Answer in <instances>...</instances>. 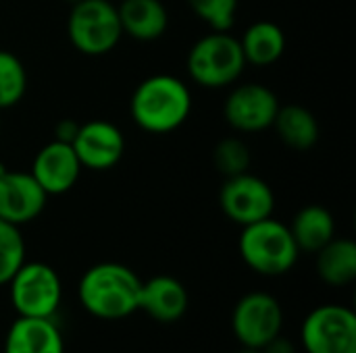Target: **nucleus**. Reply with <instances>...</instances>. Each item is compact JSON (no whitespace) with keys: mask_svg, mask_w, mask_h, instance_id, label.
Instances as JSON below:
<instances>
[{"mask_svg":"<svg viewBox=\"0 0 356 353\" xmlns=\"http://www.w3.org/2000/svg\"><path fill=\"white\" fill-rule=\"evenodd\" d=\"M142 279L125 264L100 262L83 273L77 298L83 310L100 320H121L140 310Z\"/></svg>","mask_w":356,"mask_h":353,"instance_id":"nucleus-1","label":"nucleus"},{"mask_svg":"<svg viewBox=\"0 0 356 353\" xmlns=\"http://www.w3.org/2000/svg\"><path fill=\"white\" fill-rule=\"evenodd\" d=\"M192 112L190 87L173 75L146 77L131 96L129 114L146 133L163 135L179 129Z\"/></svg>","mask_w":356,"mask_h":353,"instance_id":"nucleus-2","label":"nucleus"},{"mask_svg":"<svg viewBox=\"0 0 356 353\" xmlns=\"http://www.w3.org/2000/svg\"><path fill=\"white\" fill-rule=\"evenodd\" d=\"M238 248L244 264L263 277L286 275L300 256L290 227L273 216L242 227Z\"/></svg>","mask_w":356,"mask_h":353,"instance_id":"nucleus-3","label":"nucleus"},{"mask_svg":"<svg viewBox=\"0 0 356 353\" xmlns=\"http://www.w3.org/2000/svg\"><path fill=\"white\" fill-rule=\"evenodd\" d=\"M186 67L194 83L209 89H221L240 79L246 58L236 35L229 31H211L190 48Z\"/></svg>","mask_w":356,"mask_h":353,"instance_id":"nucleus-4","label":"nucleus"},{"mask_svg":"<svg viewBox=\"0 0 356 353\" xmlns=\"http://www.w3.org/2000/svg\"><path fill=\"white\" fill-rule=\"evenodd\" d=\"M67 35L73 48L86 56H104L123 37L117 6L111 0H79L71 4Z\"/></svg>","mask_w":356,"mask_h":353,"instance_id":"nucleus-5","label":"nucleus"},{"mask_svg":"<svg viewBox=\"0 0 356 353\" xmlns=\"http://www.w3.org/2000/svg\"><path fill=\"white\" fill-rule=\"evenodd\" d=\"M8 289L15 312L27 318H54L63 302L60 277L44 262H23L8 281Z\"/></svg>","mask_w":356,"mask_h":353,"instance_id":"nucleus-6","label":"nucleus"},{"mask_svg":"<svg viewBox=\"0 0 356 353\" xmlns=\"http://www.w3.org/2000/svg\"><path fill=\"white\" fill-rule=\"evenodd\" d=\"M300 341L307 353H356V316L340 304L315 308L302 322Z\"/></svg>","mask_w":356,"mask_h":353,"instance_id":"nucleus-7","label":"nucleus"},{"mask_svg":"<svg viewBox=\"0 0 356 353\" xmlns=\"http://www.w3.org/2000/svg\"><path fill=\"white\" fill-rule=\"evenodd\" d=\"M284 310L280 302L265 291H252L240 298L232 312V331L242 347L263 350L282 335Z\"/></svg>","mask_w":356,"mask_h":353,"instance_id":"nucleus-8","label":"nucleus"},{"mask_svg":"<svg viewBox=\"0 0 356 353\" xmlns=\"http://www.w3.org/2000/svg\"><path fill=\"white\" fill-rule=\"evenodd\" d=\"M219 206L232 223L246 227L273 216L275 193L261 177L242 173L225 177V183L219 191Z\"/></svg>","mask_w":356,"mask_h":353,"instance_id":"nucleus-9","label":"nucleus"},{"mask_svg":"<svg viewBox=\"0 0 356 353\" xmlns=\"http://www.w3.org/2000/svg\"><path fill=\"white\" fill-rule=\"evenodd\" d=\"M277 110V94L263 83L236 85L223 104V117L227 125L240 133H259L273 127Z\"/></svg>","mask_w":356,"mask_h":353,"instance_id":"nucleus-10","label":"nucleus"},{"mask_svg":"<svg viewBox=\"0 0 356 353\" xmlns=\"http://www.w3.org/2000/svg\"><path fill=\"white\" fill-rule=\"evenodd\" d=\"M71 146L81 162V169L98 173L117 166L125 154L123 133L117 125L102 119L79 125V131Z\"/></svg>","mask_w":356,"mask_h":353,"instance_id":"nucleus-11","label":"nucleus"},{"mask_svg":"<svg viewBox=\"0 0 356 353\" xmlns=\"http://www.w3.org/2000/svg\"><path fill=\"white\" fill-rule=\"evenodd\" d=\"M48 202V193L31 177V173L6 171L0 177V221L15 227L35 221Z\"/></svg>","mask_w":356,"mask_h":353,"instance_id":"nucleus-12","label":"nucleus"},{"mask_svg":"<svg viewBox=\"0 0 356 353\" xmlns=\"http://www.w3.org/2000/svg\"><path fill=\"white\" fill-rule=\"evenodd\" d=\"M29 173L48 196H63L75 187L81 162L71 144L54 139L35 154Z\"/></svg>","mask_w":356,"mask_h":353,"instance_id":"nucleus-13","label":"nucleus"},{"mask_svg":"<svg viewBox=\"0 0 356 353\" xmlns=\"http://www.w3.org/2000/svg\"><path fill=\"white\" fill-rule=\"evenodd\" d=\"M190 295L184 283L171 275H156L142 281L140 310L156 322L171 325L186 316Z\"/></svg>","mask_w":356,"mask_h":353,"instance_id":"nucleus-14","label":"nucleus"},{"mask_svg":"<svg viewBox=\"0 0 356 353\" xmlns=\"http://www.w3.org/2000/svg\"><path fill=\"white\" fill-rule=\"evenodd\" d=\"M4 353H65V341L52 318L19 316L6 333Z\"/></svg>","mask_w":356,"mask_h":353,"instance_id":"nucleus-15","label":"nucleus"},{"mask_svg":"<svg viewBox=\"0 0 356 353\" xmlns=\"http://www.w3.org/2000/svg\"><path fill=\"white\" fill-rule=\"evenodd\" d=\"M117 12L123 33L138 42H154L169 27V12L161 0H123Z\"/></svg>","mask_w":356,"mask_h":353,"instance_id":"nucleus-16","label":"nucleus"},{"mask_svg":"<svg viewBox=\"0 0 356 353\" xmlns=\"http://www.w3.org/2000/svg\"><path fill=\"white\" fill-rule=\"evenodd\" d=\"M240 46L246 58V64L269 67L282 58L286 52V33L273 21H254L242 33Z\"/></svg>","mask_w":356,"mask_h":353,"instance_id":"nucleus-17","label":"nucleus"},{"mask_svg":"<svg viewBox=\"0 0 356 353\" xmlns=\"http://www.w3.org/2000/svg\"><path fill=\"white\" fill-rule=\"evenodd\" d=\"M317 275L330 287H346L356 279V243L346 237H334L317 252Z\"/></svg>","mask_w":356,"mask_h":353,"instance_id":"nucleus-18","label":"nucleus"},{"mask_svg":"<svg viewBox=\"0 0 356 353\" xmlns=\"http://www.w3.org/2000/svg\"><path fill=\"white\" fill-rule=\"evenodd\" d=\"M273 127L280 135V139L298 152H307L311 150L317 141H319V121L315 119V114L300 106V104H288L282 106L275 114Z\"/></svg>","mask_w":356,"mask_h":353,"instance_id":"nucleus-19","label":"nucleus"},{"mask_svg":"<svg viewBox=\"0 0 356 353\" xmlns=\"http://www.w3.org/2000/svg\"><path fill=\"white\" fill-rule=\"evenodd\" d=\"M290 233L300 252L317 254L325 243L336 237V221L332 212L319 204L305 206L292 221Z\"/></svg>","mask_w":356,"mask_h":353,"instance_id":"nucleus-20","label":"nucleus"},{"mask_svg":"<svg viewBox=\"0 0 356 353\" xmlns=\"http://www.w3.org/2000/svg\"><path fill=\"white\" fill-rule=\"evenodd\" d=\"M27 92V71L21 58L0 50V110L17 106Z\"/></svg>","mask_w":356,"mask_h":353,"instance_id":"nucleus-21","label":"nucleus"},{"mask_svg":"<svg viewBox=\"0 0 356 353\" xmlns=\"http://www.w3.org/2000/svg\"><path fill=\"white\" fill-rule=\"evenodd\" d=\"M25 262V239L19 227L0 221V287L8 285Z\"/></svg>","mask_w":356,"mask_h":353,"instance_id":"nucleus-22","label":"nucleus"},{"mask_svg":"<svg viewBox=\"0 0 356 353\" xmlns=\"http://www.w3.org/2000/svg\"><path fill=\"white\" fill-rule=\"evenodd\" d=\"M213 160H215L217 171L221 175H225V177H234V175L248 173L250 162H252L248 146L242 139H238V137H225V139H221L215 146Z\"/></svg>","mask_w":356,"mask_h":353,"instance_id":"nucleus-23","label":"nucleus"},{"mask_svg":"<svg viewBox=\"0 0 356 353\" xmlns=\"http://www.w3.org/2000/svg\"><path fill=\"white\" fill-rule=\"evenodd\" d=\"M240 0H188L192 12L213 31H229L236 23Z\"/></svg>","mask_w":356,"mask_h":353,"instance_id":"nucleus-24","label":"nucleus"},{"mask_svg":"<svg viewBox=\"0 0 356 353\" xmlns=\"http://www.w3.org/2000/svg\"><path fill=\"white\" fill-rule=\"evenodd\" d=\"M77 131H79V125H77L75 121L63 119V121H58L56 127H54V139H56V141H65V144H73Z\"/></svg>","mask_w":356,"mask_h":353,"instance_id":"nucleus-25","label":"nucleus"},{"mask_svg":"<svg viewBox=\"0 0 356 353\" xmlns=\"http://www.w3.org/2000/svg\"><path fill=\"white\" fill-rule=\"evenodd\" d=\"M261 352L263 353H296L294 352V345H292L288 339H284L282 335H277L273 341H269Z\"/></svg>","mask_w":356,"mask_h":353,"instance_id":"nucleus-26","label":"nucleus"},{"mask_svg":"<svg viewBox=\"0 0 356 353\" xmlns=\"http://www.w3.org/2000/svg\"><path fill=\"white\" fill-rule=\"evenodd\" d=\"M238 353H263L261 350H252V347H242Z\"/></svg>","mask_w":356,"mask_h":353,"instance_id":"nucleus-27","label":"nucleus"},{"mask_svg":"<svg viewBox=\"0 0 356 353\" xmlns=\"http://www.w3.org/2000/svg\"><path fill=\"white\" fill-rule=\"evenodd\" d=\"M67 2H71V4H75V2H79V0H67Z\"/></svg>","mask_w":356,"mask_h":353,"instance_id":"nucleus-28","label":"nucleus"}]
</instances>
